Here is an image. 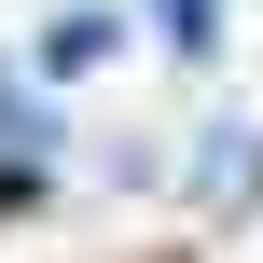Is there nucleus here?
I'll return each mask as SVG.
<instances>
[{"instance_id": "1", "label": "nucleus", "mask_w": 263, "mask_h": 263, "mask_svg": "<svg viewBox=\"0 0 263 263\" xmlns=\"http://www.w3.org/2000/svg\"><path fill=\"white\" fill-rule=\"evenodd\" d=\"M180 180H194V208H236V194H263V125H194Z\"/></svg>"}, {"instance_id": "2", "label": "nucleus", "mask_w": 263, "mask_h": 263, "mask_svg": "<svg viewBox=\"0 0 263 263\" xmlns=\"http://www.w3.org/2000/svg\"><path fill=\"white\" fill-rule=\"evenodd\" d=\"M111 42H125V14H111V0H69V14H55V28H42V69H55V83H69V69H97V55H111Z\"/></svg>"}, {"instance_id": "3", "label": "nucleus", "mask_w": 263, "mask_h": 263, "mask_svg": "<svg viewBox=\"0 0 263 263\" xmlns=\"http://www.w3.org/2000/svg\"><path fill=\"white\" fill-rule=\"evenodd\" d=\"M42 139H55V111H42V97H28V83H14V69H0V153H14V166H28V153H42Z\"/></svg>"}, {"instance_id": "4", "label": "nucleus", "mask_w": 263, "mask_h": 263, "mask_svg": "<svg viewBox=\"0 0 263 263\" xmlns=\"http://www.w3.org/2000/svg\"><path fill=\"white\" fill-rule=\"evenodd\" d=\"M153 28H166V55H208L222 42V0H153Z\"/></svg>"}]
</instances>
